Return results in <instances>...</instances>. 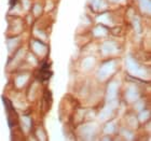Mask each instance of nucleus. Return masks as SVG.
I'll return each instance as SVG.
<instances>
[{"mask_svg":"<svg viewBox=\"0 0 151 141\" xmlns=\"http://www.w3.org/2000/svg\"><path fill=\"white\" fill-rule=\"evenodd\" d=\"M40 73H41V80H47V79H49L51 77V72L47 70V67L45 64L41 67Z\"/></svg>","mask_w":151,"mask_h":141,"instance_id":"nucleus-1","label":"nucleus"}]
</instances>
